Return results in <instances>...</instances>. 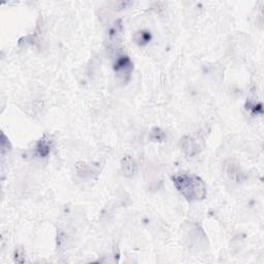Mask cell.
Masks as SVG:
<instances>
[{
	"label": "cell",
	"instance_id": "cell-1",
	"mask_svg": "<svg viewBox=\"0 0 264 264\" xmlns=\"http://www.w3.org/2000/svg\"><path fill=\"white\" fill-rule=\"evenodd\" d=\"M174 187L190 202L203 200L207 197V185L195 174L179 173L171 177Z\"/></svg>",
	"mask_w": 264,
	"mask_h": 264
},
{
	"label": "cell",
	"instance_id": "cell-2",
	"mask_svg": "<svg viewBox=\"0 0 264 264\" xmlns=\"http://www.w3.org/2000/svg\"><path fill=\"white\" fill-rule=\"evenodd\" d=\"M114 72L118 75L119 79L123 82H127L131 76L133 71V63L130 58L125 54H117L114 64H113Z\"/></svg>",
	"mask_w": 264,
	"mask_h": 264
},
{
	"label": "cell",
	"instance_id": "cell-3",
	"mask_svg": "<svg viewBox=\"0 0 264 264\" xmlns=\"http://www.w3.org/2000/svg\"><path fill=\"white\" fill-rule=\"evenodd\" d=\"M181 148L189 157H194L201 152L202 145L197 139L192 138L190 135H186L181 140Z\"/></svg>",
	"mask_w": 264,
	"mask_h": 264
},
{
	"label": "cell",
	"instance_id": "cell-4",
	"mask_svg": "<svg viewBox=\"0 0 264 264\" xmlns=\"http://www.w3.org/2000/svg\"><path fill=\"white\" fill-rule=\"evenodd\" d=\"M123 32V25L122 21H116L109 29L107 32V43H109L110 48H117L121 43V36Z\"/></svg>",
	"mask_w": 264,
	"mask_h": 264
},
{
	"label": "cell",
	"instance_id": "cell-5",
	"mask_svg": "<svg viewBox=\"0 0 264 264\" xmlns=\"http://www.w3.org/2000/svg\"><path fill=\"white\" fill-rule=\"evenodd\" d=\"M52 150V141L50 138H48L47 135H45L44 138H42L40 141L37 142L35 145V154L41 158H46L48 154L51 153Z\"/></svg>",
	"mask_w": 264,
	"mask_h": 264
},
{
	"label": "cell",
	"instance_id": "cell-6",
	"mask_svg": "<svg viewBox=\"0 0 264 264\" xmlns=\"http://www.w3.org/2000/svg\"><path fill=\"white\" fill-rule=\"evenodd\" d=\"M136 170H138V164H136L135 160L130 157V156H126L122 159L121 162V171L124 177L131 178L135 174Z\"/></svg>",
	"mask_w": 264,
	"mask_h": 264
},
{
	"label": "cell",
	"instance_id": "cell-7",
	"mask_svg": "<svg viewBox=\"0 0 264 264\" xmlns=\"http://www.w3.org/2000/svg\"><path fill=\"white\" fill-rule=\"evenodd\" d=\"M151 40H152V34L148 30H140L138 32H135L133 35L134 43L140 47L148 45L151 42Z\"/></svg>",
	"mask_w": 264,
	"mask_h": 264
},
{
	"label": "cell",
	"instance_id": "cell-8",
	"mask_svg": "<svg viewBox=\"0 0 264 264\" xmlns=\"http://www.w3.org/2000/svg\"><path fill=\"white\" fill-rule=\"evenodd\" d=\"M150 139L153 142H164L166 139L165 132L163 130H161L160 128H153L151 133H150Z\"/></svg>",
	"mask_w": 264,
	"mask_h": 264
}]
</instances>
